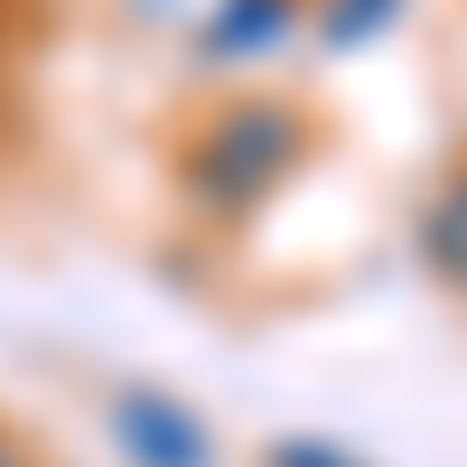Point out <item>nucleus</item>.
Masks as SVG:
<instances>
[{
  "mask_svg": "<svg viewBox=\"0 0 467 467\" xmlns=\"http://www.w3.org/2000/svg\"><path fill=\"white\" fill-rule=\"evenodd\" d=\"M215 160L234 169V187H262L271 169L290 160V122H281V112H262V103H253V112H234V122L215 131Z\"/></svg>",
  "mask_w": 467,
  "mask_h": 467,
  "instance_id": "f257e3e1",
  "label": "nucleus"
},
{
  "mask_svg": "<svg viewBox=\"0 0 467 467\" xmlns=\"http://www.w3.org/2000/svg\"><path fill=\"white\" fill-rule=\"evenodd\" d=\"M431 262H440L449 281L467 290V178L449 187V197H440V215H431Z\"/></svg>",
  "mask_w": 467,
  "mask_h": 467,
  "instance_id": "7ed1b4c3",
  "label": "nucleus"
},
{
  "mask_svg": "<svg viewBox=\"0 0 467 467\" xmlns=\"http://www.w3.org/2000/svg\"><path fill=\"white\" fill-rule=\"evenodd\" d=\"M383 19H393V0H337L327 37H365V28H383Z\"/></svg>",
  "mask_w": 467,
  "mask_h": 467,
  "instance_id": "20e7f679",
  "label": "nucleus"
},
{
  "mask_svg": "<svg viewBox=\"0 0 467 467\" xmlns=\"http://www.w3.org/2000/svg\"><path fill=\"white\" fill-rule=\"evenodd\" d=\"M262 28H290V0H234V10L215 19V57H253Z\"/></svg>",
  "mask_w": 467,
  "mask_h": 467,
  "instance_id": "f03ea898",
  "label": "nucleus"
},
{
  "mask_svg": "<svg viewBox=\"0 0 467 467\" xmlns=\"http://www.w3.org/2000/svg\"><path fill=\"white\" fill-rule=\"evenodd\" d=\"M281 467H337V458H318V449H290V458H281Z\"/></svg>",
  "mask_w": 467,
  "mask_h": 467,
  "instance_id": "39448f33",
  "label": "nucleus"
}]
</instances>
